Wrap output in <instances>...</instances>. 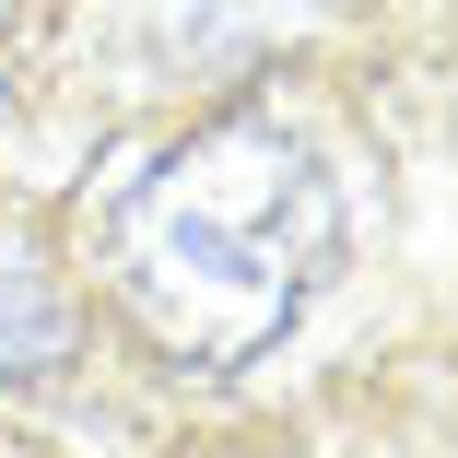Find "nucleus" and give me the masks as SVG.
Masks as SVG:
<instances>
[{
    "label": "nucleus",
    "instance_id": "nucleus-1",
    "mask_svg": "<svg viewBox=\"0 0 458 458\" xmlns=\"http://www.w3.org/2000/svg\"><path fill=\"white\" fill-rule=\"evenodd\" d=\"M329 259L341 189L283 118H212L118 200V306L176 364H259Z\"/></svg>",
    "mask_w": 458,
    "mask_h": 458
},
{
    "label": "nucleus",
    "instance_id": "nucleus-2",
    "mask_svg": "<svg viewBox=\"0 0 458 458\" xmlns=\"http://www.w3.org/2000/svg\"><path fill=\"white\" fill-rule=\"evenodd\" d=\"M71 294L59 270L36 259V235H0V377H47V364L71 352Z\"/></svg>",
    "mask_w": 458,
    "mask_h": 458
}]
</instances>
